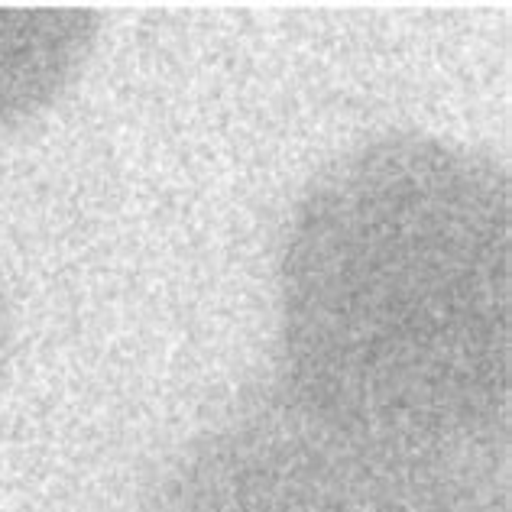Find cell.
Masks as SVG:
<instances>
[{
	"label": "cell",
	"instance_id": "obj_1",
	"mask_svg": "<svg viewBox=\"0 0 512 512\" xmlns=\"http://www.w3.org/2000/svg\"><path fill=\"white\" fill-rule=\"evenodd\" d=\"M143 512H509V467L506 451L409 448L286 396L201 428Z\"/></svg>",
	"mask_w": 512,
	"mask_h": 512
}]
</instances>
